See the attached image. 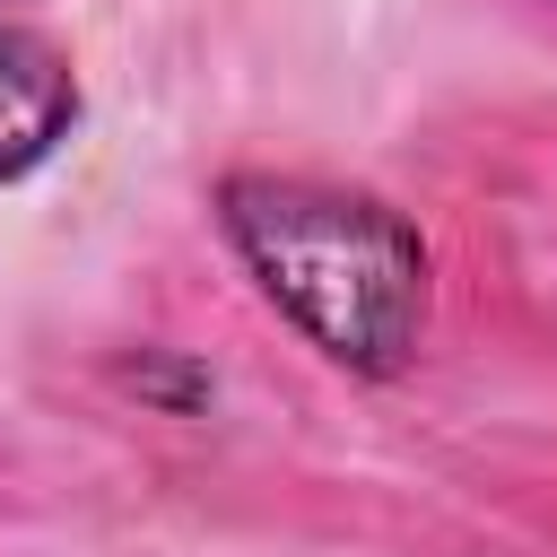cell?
I'll return each instance as SVG.
<instances>
[{
	"label": "cell",
	"mask_w": 557,
	"mask_h": 557,
	"mask_svg": "<svg viewBox=\"0 0 557 557\" xmlns=\"http://www.w3.org/2000/svg\"><path fill=\"white\" fill-rule=\"evenodd\" d=\"M218 235L261 287V305L305 331L339 374L383 383L418 357L435 261L418 218H400L383 191L244 165L218 183Z\"/></svg>",
	"instance_id": "cell-1"
},
{
	"label": "cell",
	"mask_w": 557,
	"mask_h": 557,
	"mask_svg": "<svg viewBox=\"0 0 557 557\" xmlns=\"http://www.w3.org/2000/svg\"><path fill=\"white\" fill-rule=\"evenodd\" d=\"M78 113H87V87H78L70 52L44 26H26L17 9H0V183L44 174L70 148Z\"/></svg>",
	"instance_id": "cell-2"
},
{
	"label": "cell",
	"mask_w": 557,
	"mask_h": 557,
	"mask_svg": "<svg viewBox=\"0 0 557 557\" xmlns=\"http://www.w3.org/2000/svg\"><path fill=\"white\" fill-rule=\"evenodd\" d=\"M0 9H17V0H0Z\"/></svg>",
	"instance_id": "cell-3"
}]
</instances>
